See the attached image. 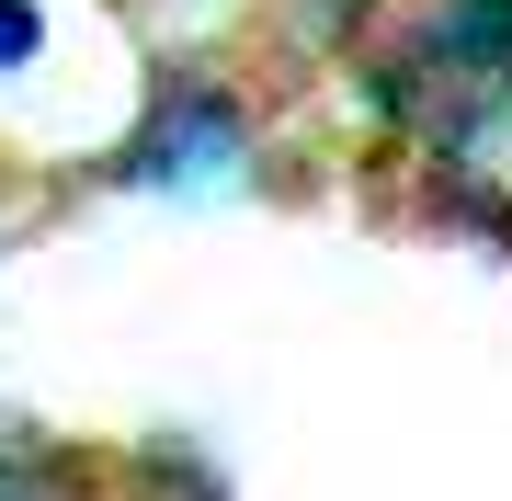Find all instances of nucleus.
<instances>
[{
    "mask_svg": "<svg viewBox=\"0 0 512 501\" xmlns=\"http://www.w3.org/2000/svg\"><path fill=\"white\" fill-rule=\"evenodd\" d=\"M46 57V0H0V80H23Z\"/></svg>",
    "mask_w": 512,
    "mask_h": 501,
    "instance_id": "nucleus-5",
    "label": "nucleus"
},
{
    "mask_svg": "<svg viewBox=\"0 0 512 501\" xmlns=\"http://www.w3.org/2000/svg\"><path fill=\"white\" fill-rule=\"evenodd\" d=\"M501 12H512V0H501Z\"/></svg>",
    "mask_w": 512,
    "mask_h": 501,
    "instance_id": "nucleus-6",
    "label": "nucleus"
},
{
    "mask_svg": "<svg viewBox=\"0 0 512 501\" xmlns=\"http://www.w3.org/2000/svg\"><path fill=\"white\" fill-rule=\"evenodd\" d=\"M262 160V103L228 69H160L148 103L126 114V137L92 160L103 194H217Z\"/></svg>",
    "mask_w": 512,
    "mask_h": 501,
    "instance_id": "nucleus-1",
    "label": "nucleus"
},
{
    "mask_svg": "<svg viewBox=\"0 0 512 501\" xmlns=\"http://www.w3.org/2000/svg\"><path fill=\"white\" fill-rule=\"evenodd\" d=\"M387 12H399V0H274V35L296 57H353Z\"/></svg>",
    "mask_w": 512,
    "mask_h": 501,
    "instance_id": "nucleus-4",
    "label": "nucleus"
},
{
    "mask_svg": "<svg viewBox=\"0 0 512 501\" xmlns=\"http://www.w3.org/2000/svg\"><path fill=\"white\" fill-rule=\"evenodd\" d=\"M114 467L69 433H35V422H0V501H103Z\"/></svg>",
    "mask_w": 512,
    "mask_h": 501,
    "instance_id": "nucleus-3",
    "label": "nucleus"
},
{
    "mask_svg": "<svg viewBox=\"0 0 512 501\" xmlns=\"http://www.w3.org/2000/svg\"><path fill=\"white\" fill-rule=\"evenodd\" d=\"M399 160H410V205H421V217H444V228H467V240L512 251V57L478 69Z\"/></svg>",
    "mask_w": 512,
    "mask_h": 501,
    "instance_id": "nucleus-2",
    "label": "nucleus"
}]
</instances>
